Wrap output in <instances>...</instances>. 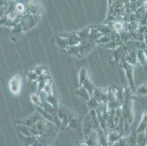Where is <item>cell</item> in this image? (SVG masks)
Here are the masks:
<instances>
[{
  "label": "cell",
  "mask_w": 147,
  "mask_h": 146,
  "mask_svg": "<svg viewBox=\"0 0 147 146\" xmlns=\"http://www.w3.org/2000/svg\"><path fill=\"white\" fill-rule=\"evenodd\" d=\"M21 84H22L21 77L19 75H15L10 80V83H9L10 89L12 93L15 94L19 93L20 91H21Z\"/></svg>",
  "instance_id": "6da1fadb"
},
{
  "label": "cell",
  "mask_w": 147,
  "mask_h": 146,
  "mask_svg": "<svg viewBox=\"0 0 147 146\" xmlns=\"http://www.w3.org/2000/svg\"><path fill=\"white\" fill-rule=\"evenodd\" d=\"M124 69H125V72H126V76L127 77V80L129 81L132 90H133V92H136V89L134 88V80H133V65H131V64L125 61V63H124Z\"/></svg>",
  "instance_id": "7a4b0ae2"
},
{
  "label": "cell",
  "mask_w": 147,
  "mask_h": 146,
  "mask_svg": "<svg viewBox=\"0 0 147 146\" xmlns=\"http://www.w3.org/2000/svg\"><path fill=\"white\" fill-rule=\"evenodd\" d=\"M147 130V112H144V114L143 115L142 120H141V123L138 126L137 129H136V133L140 134L142 132H145Z\"/></svg>",
  "instance_id": "3957f363"
},
{
  "label": "cell",
  "mask_w": 147,
  "mask_h": 146,
  "mask_svg": "<svg viewBox=\"0 0 147 146\" xmlns=\"http://www.w3.org/2000/svg\"><path fill=\"white\" fill-rule=\"evenodd\" d=\"M121 138V134L119 133L118 132H111L108 137V144L109 145V146H112Z\"/></svg>",
  "instance_id": "277c9868"
},
{
  "label": "cell",
  "mask_w": 147,
  "mask_h": 146,
  "mask_svg": "<svg viewBox=\"0 0 147 146\" xmlns=\"http://www.w3.org/2000/svg\"><path fill=\"white\" fill-rule=\"evenodd\" d=\"M76 94H77L80 97H81V98L84 99V100H86V101H89L91 99V95L89 94V92L82 86L80 87V88L77 91Z\"/></svg>",
  "instance_id": "5b68a950"
},
{
  "label": "cell",
  "mask_w": 147,
  "mask_h": 146,
  "mask_svg": "<svg viewBox=\"0 0 147 146\" xmlns=\"http://www.w3.org/2000/svg\"><path fill=\"white\" fill-rule=\"evenodd\" d=\"M137 60L142 65H146L147 57L144 50H138L137 51Z\"/></svg>",
  "instance_id": "8992f818"
},
{
  "label": "cell",
  "mask_w": 147,
  "mask_h": 146,
  "mask_svg": "<svg viewBox=\"0 0 147 146\" xmlns=\"http://www.w3.org/2000/svg\"><path fill=\"white\" fill-rule=\"evenodd\" d=\"M137 146H146V132L138 134Z\"/></svg>",
  "instance_id": "52a82bcc"
},
{
  "label": "cell",
  "mask_w": 147,
  "mask_h": 146,
  "mask_svg": "<svg viewBox=\"0 0 147 146\" xmlns=\"http://www.w3.org/2000/svg\"><path fill=\"white\" fill-rule=\"evenodd\" d=\"M136 93L139 96H147V85H142L136 90Z\"/></svg>",
  "instance_id": "ba28073f"
},
{
  "label": "cell",
  "mask_w": 147,
  "mask_h": 146,
  "mask_svg": "<svg viewBox=\"0 0 147 146\" xmlns=\"http://www.w3.org/2000/svg\"><path fill=\"white\" fill-rule=\"evenodd\" d=\"M88 78V75H87V73H86V70L84 69H81V72H80V79H79V81H80V84L81 85H82V84L84 83V82L86 79Z\"/></svg>",
  "instance_id": "9c48e42d"
},
{
  "label": "cell",
  "mask_w": 147,
  "mask_h": 146,
  "mask_svg": "<svg viewBox=\"0 0 147 146\" xmlns=\"http://www.w3.org/2000/svg\"><path fill=\"white\" fill-rule=\"evenodd\" d=\"M128 145L127 138H121L119 140L113 145L112 146H127Z\"/></svg>",
  "instance_id": "30bf717a"
},
{
  "label": "cell",
  "mask_w": 147,
  "mask_h": 146,
  "mask_svg": "<svg viewBox=\"0 0 147 146\" xmlns=\"http://www.w3.org/2000/svg\"><path fill=\"white\" fill-rule=\"evenodd\" d=\"M27 77L31 82H34L39 78V76L36 72H29V73H27Z\"/></svg>",
  "instance_id": "8fae6325"
},
{
  "label": "cell",
  "mask_w": 147,
  "mask_h": 146,
  "mask_svg": "<svg viewBox=\"0 0 147 146\" xmlns=\"http://www.w3.org/2000/svg\"><path fill=\"white\" fill-rule=\"evenodd\" d=\"M113 28L115 31L117 32H120L121 30H122L124 29V26L121 22L119 21H117V22H114L113 24Z\"/></svg>",
  "instance_id": "7c38bea8"
},
{
  "label": "cell",
  "mask_w": 147,
  "mask_h": 146,
  "mask_svg": "<svg viewBox=\"0 0 147 146\" xmlns=\"http://www.w3.org/2000/svg\"><path fill=\"white\" fill-rule=\"evenodd\" d=\"M32 100L33 102L35 104L38 105V104H41V100L39 96H37V94H32Z\"/></svg>",
  "instance_id": "4fadbf2b"
},
{
  "label": "cell",
  "mask_w": 147,
  "mask_h": 146,
  "mask_svg": "<svg viewBox=\"0 0 147 146\" xmlns=\"http://www.w3.org/2000/svg\"><path fill=\"white\" fill-rule=\"evenodd\" d=\"M25 8H24V5H22V4L21 3H18L17 4L16 6V7H15V10L17 12V13H23V12L24 11Z\"/></svg>",
  "instance_id": "5bb4252c"
},
{
  "label": "cell",
  "mask_w": 147,
  "mask_h": 146,
  "mask_svg": "<svg viewBox=\"0 0 147 146\" xmlns=\"http://www.w3.org/2000/svg\"><path fill=\"white\" fill-rule=\"evenodd\" d=\"M81 146H88V145L86 144V143H83V144H81Z\"/></svg>",
  "instance_id": "9a60e30c"
}]
</instances>
